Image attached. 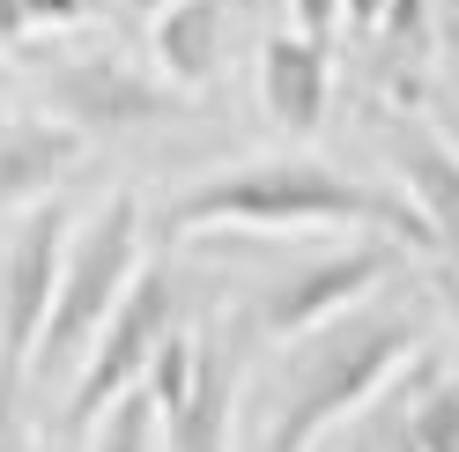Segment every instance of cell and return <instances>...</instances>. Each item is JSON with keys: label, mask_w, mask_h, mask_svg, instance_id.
<instances>
[{"label": "cell", "mask_w": 459, "mask_h": 452, "mask_svg": "<svg viewBox=\"0 0 459 452\" xmlns=\"http://www.w3.org/2000/svg\"><path fill=\"white\" fill-rule=\"evenodd\" d=\"M163 230L170 238H200V230H260V238H281V230H378V238H400L408 252H429V222L393 201L385 186H363L349 178L341 163L326 156H252V163H230V171L186 186L178 201L163 208Z\"/></svg>", "instance_id": "6da1fadb"}, {"label": "cell", "mask_w": 459, "mask_h": 452, "mask_svg": "<svg viewBox=\"0 0 459 452\" xmlns=\"http://www.w3.org/2000/svg\"><path fill=\"white\" fill-rule=\"evenodd\" d=\"M422 356V312L408 304H349L326 326L290 342L274 378V401L260 422V452H311L341 415L370 408L378 393Z\"/></svg>", "instance_id": "7a4b0ae2"}, {"label": "cell", "mask_w": 459, "mask_h": 452, "mask_svg": "<svg viewBox=\"0 0 459 452\" xmlns=\"http://www.w3.org/2000/svg\"><path fill=\"white\" fill-rule=\"evenodd\" d=\"M149 260V222H141L134 193H111V201L67 238V260H60V290H52V312L45 334L30 349V393H52L82 371L90 342L104 334V319L119 312L134 267Z\"/></svg>", "instance_id": "3957f363"}, {"label": "cell", "mask_w": 459, "mask_h": 452, "mask_svg": "<svg viewBox=\"0 0 459 452\" xmlns=\"http://www.w3.org/2000/svg\"><path fill=\"white\" fill-rule=\"evenodd\" d=\"M186 326V282H178V260L170 252H149V260L134 267L119 312L104 319V334L90 342V356H82V371L67 386V430H90V422L126 401L134 386H149L163 342Z\"/></svg>", "instance_id": "277c9868"}, {"label": "cell", "mask_w": 459, "mask_h": 452, "mask_svg": "<svg viewBox=\"0 0 459 452\" xmlns=\"http://www.w3.org/2000/svg\"><path fill=\"white\" fill-rule=\"evenodd\" d=\"M245 319H200L178 326L149 371L156 393V452H230L245 378Z\"/></svg>", "instance_id": "5b68a950"}, {"label": "cell", "mask_w": 459, "mask_h": 452, "mask_svg": "<svg viewBox=\"0 0 459 452\" xmlns=\"http://www.w3.org/2000/svg\"><path fill=\"white\" fill-rule=\"evenodd\" d=\"M400 260H408V245L400 238H378V230H356L349 245L319 252V260H304L290 274H274L252 290L245 304V334H267V342H297V334L326 326L333 312H349V304L378 297L385 282L400 274Z\"/></svg>", "instance_id": "8992f818"}, {"label": "cell", "mask_w": 459, "mask_h": 452, "mask_svg": "<svg viewBox=\"0 0 459 452\" xmlns=\"http://www.w3.org/2000/svg\"><path fill=\"white\" fill-rule=\"evenodd\" d=\"M45 97H52V119H67L74 134H134V126H163V119H186L193 111L178 82L141 74L111 45L45 60Z\"/></svg>", "instance_id": "52a82bcc"}, {"label": "cell", "mask_w": 459, "mask_h": 452, "mask_svg": "<svg viewBox=\"0 0 459 452\" xmlns=\"http://www.w3.org/2000/svg\"><path fill=\"white\" fill-rule=\"evenodd\" d=\"M60 260H67V208L38 201L22 208L15 238L0 245V356L30 371V349L45 334L52 290H60Z\"/></svg>", "instance_id": "ba28073f"}, {"label": "cell", "mask_w": 459, "mask_h": 452, "mask_svg": "<svg viewBox=\"0 0 459 452\" xmlns=\"http://www.w3.org/2000/svg\"><path fill=\"white\" fill-rule=\"evenodd\" d=\"M385 149H393L400 186H408V208L429 222L437 267H452L459 282V149L445 134H429L422 119H385Z\"/></svg>", "instance_id": "9c48e42d"}, {"label": "cell", "mask_w": 459, "mask_h": 452, "mask_svg": "<svg viewBox=\"0 0 459 452\" xmlns=\"http://www.w3.org/2000/svg\"><path fill=\"white\" fill-rule=\"evenodd\" d=\"M260 104L281 134H319L326 104H333V45L290 30H267L260 45Z\"/></svg>", "instance_id": "30bf717a"}, {"label": "cell", "mask_w": 459, "mask_h": 452, "mask_svg": "<svg viewBox=\"0 0 459 452\" xmlns=\"http://www.w3.org/2000/svg\"><path fill=\"white\" fill-rule=\"evenodd\" d=\"M82 156V134L52 111H22L0 119V215L52 201V186L67 178V163Z\"/></svg>", "instance_id": "8fae6325"}, {"label": "cell", "mask_w": 459, "mask_h": 452, "mask_svg": "<svg viewBox=\"0 0 459 452\" xmlns=\"http://www.w3.org/2000/svg\"><path fill=\"white\" fill-rule=\"evenodd\" d=\"M222 38H230V0H170L149 15L156 67L178 90H200V82L222 74Z\"/></svg>", "instance_id": "7c38bea8"}, {"label": "cell", "mask_w": 459, "mask_h": 452, "mask_svg": "<svg viewBox=\"0 0 459 452\" xmlns=\"http://www.w3.org/2000/svg\"><path fill=\"white\" fill-rule=\"evenodd\" d=\"M408 430H415V452H459V378H445L437 363H408Z\"/></svg>", "instance_id": "4fadbf2b"}, {"label": "cell", "mask_w": 459, "mask_h": 452, "mask_svg": "<svg viewBox=\"0 0 459 452\" xmlns=\"http://www.w3.org/2000/svg\"><path fill=\"white\" fill-rule=\"evenodd\" d=\"M90 452H156V393L134 386L126 401H111L90 422Z\"/></svg>", "instance_id": "5bb4252c"}, {"label": "cell", "mask_w": 459, "mask_h": 452, "mask_svg": "<svg viewBox=\"0 0 459 452\" xmlns=\"http://www.w3.org/2000/svg\"><path fill=\"white\" fill-rule=\"evenodd\" d=\"M82 15H90V0H0V52L30 45L45 30H74Z\"/></svg>", "instance_id": "9a60e30c"}, {"label": "cell", "mask_w": 459, "mask_h": 452, "mask_svg": "<svg viewBox=\"0 0 459 452\" xmlns=\"http://www.w3.org/2000/svg\"><path fill=\"white\" fill-rule=\"evenodd\" d=\"M349 452H415V430H408V393H400V386H385L378 401L363 408Z\"/></svg>", "instance_id": "2e32d148"}, {"label": "cell", "mask_w": 459, "mask_h": 452, "mask_svg": "<svg viewBox=\"0 0 459 452\" xmlns=\"http://www.w3.org/2000/svg\"><path fill=\"white\" fill-rule=\"evenodd\" d=\"M0 452H30V371L0 356Z\"/></svg>", "instance_id": "e0dca14e"}, {"label": "cell", "mask_w": 459, "mask_h": 452, "mask_svg": "<svg viewBox=\"0 0 459 452\" xmlns=\"http://www.w3.org/2000/svg\"><path fill=\"white\" fill-rule=\"evenodd\" d=\"M290 22H297L304 38L333 45V30H341V0H290Z\"/></svg>", "instance_id": "ac0fdd59"}, {"label": "cell", "mask_w": 459, "mask_h": 452, "mask_svg": "<svg viewBox=\"0 0 459 452\" xmlns=\"http://www.w3.org/2000/svg\"><path fill=\"white\" fill-rule=\"evenodd\" d=\"M429 22H437V60L459 67V0H429Z\"/></svg>", "instance_id": "d6986e66"}, {"label": "cell", "mask_w": 459, "mask_h": 452, "mask_svg": "<svg viewBox=\"0 0 459 452\" xmlns=\"http://www.w3.org/2000/svg\"><path fill=\"white\" fill-rule=\"evenodd\" d=\"M156 8H170V0H90V15H104V22H149Z\"/></svg>", "instance_id": "ffe728a7"}, {"label": "cell", "mask_w": 459, "mask_h": 452, "mask_svg": "<svg viewBox=\"0 0 459 452\" xmlns=\"http://www.w3.org/2000/svg\"><path fill=\"white\" fill-rule=\"evenodd\" d=\"M385 8H393V0H341V22L370 38V30H378V15H385Z\"/></svg>", "instance_id": "44dd1931"}]
</instances>
